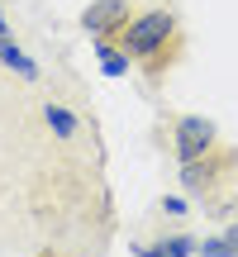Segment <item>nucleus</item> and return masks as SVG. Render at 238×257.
<instances>
[{
	"label": "nucleus",
	"mask_w": 238,
	"mask_h": 257,
	"mask_svg": "<svg viewBox=\"0 0 238 257\" xmlns=\"http://www.w3.org/2000/svg\"><path fill=\"white\" fill-rule=\"evenodd\" d=\"M119 48H124V53L157 81V76L181 57V48H186V38H181V15H176L172 5L134 10V19H129L124 34H119Z\"/></svg>",
	"instance_id": "nucleus-1"
},
{
	"label": "nucleus",
	"mask_w": 238,
	"mask_h": 257,
	"mask_svg": "<svg viewBox=\"0 0 238 257\" xmlns=\"http://www.w3.org/2000/svg\"><path fill=\"white\" fill-rule=\"evenodd\" d=\"M233 167H238V153L214 143L210 153H200V157H191V162H181V191L191 195V200H210V205H214V200H219V191L229 186Z\"/></svg>",
	"instance_id": "nucleus-2"
},
{
	"label": "nucleus",
	"mask_w": 238,
	"mask_h": 257,
	"mask_svg": "<svg viewBox=\"0 0 238 257\" xmlns=\"http://www.w3.org/2000/svg\"><path fill=\"white\" fill-rule=\"evenodd\" d=\"M219 143V124L205 119V114H181V119H172V153L176 162H191V157L210 153V148Z\"/></svg>",
	"instance_id": "nucleus-3"
},
{
	"label": "nucleus",
	"mask_w": 238,
	"mask_h": 257,
	"mask_svg": "<svg viewBox=\"0 0 238 257\" xmlns=\"http://www.w3.org/2000/svg\"><path fill=\"white\" fill-rule=\"evenodd\" d=\"M134 0H91V5L81 10V29L91 38H119L124 34V24L134 19Z\"/></svg>",
	"instance_id": "nucleus-4"
},
{
	"label": "nucleus",
	"mask_w": 238,
	"mask_h": 257,
	"mask_svg": "<svg viewBox=\"0 0 238 257\" xmlns=\"http://www.w3.org/2000/svg\"><path fill=\"white\" fill-rule=\"evenodd\" d=\"M95 57H100V72L119 81V76H129V67H134V57L119 48V38H95Z\"/></svg>",
	"instance_id": "nucleus-5"
},
{
	"label": "nucleus",
	"mask_w": 238,
	"mask_h": 257,
	"mask_svg": "<svg viewBox=\"0 0 238 257\" xmlns=\"http://www.w3.org/2000/svg\"><path fill=\"white\" fill-rule=\"evenodd\" d=\"M0 62H5L15 76H24V81H38V76H43V72H38V62H34V57H29L10 34H0Z\"/></svg>",
	"instance_id": "nucleus-6"
},
{
	"label": "nucleus",
	"mask_w": 238,
	"mask_h": 257,
	"mask_svg": "<svg viewBox=\"0 0 238 257\" xmlns=\"http://www.w3.org/2000/svg\"><path fill=\"white\" fill-rule=\"evenodd\" d=\"M43 119H48V128H53L57 138H76L81 134V119H76L67 105H57V100H43Z\"/></svg>",
	"instance_id": "nucleus-7"
},
{
	"label": "nucleus",
	"mask_w": 238,
	"mask_h": 257,
	"mask_svg": "<svg viewBox=\"0 0 238 257\" xmlns=\"http://www.w3.org/2000/svg\"><path fill=\"white\" fill-rule=\"evenodd\" d=\"M200 252V238H186V233H172V238H157L143 257H191Z\"/></svg>",
	"instance_id": "nucleus-8"
},
{
	"label": "nucleus",
	"mask_w": 238,
	"mask_h": 257,
	"mask_svg": "<svg viewBox=\"0 0 238 257\" xmlns=\"http://www.w3.org/2000/svg\"><path fill=\"white\" fill-rule=\"evenodd\" d=\"M200 252L205 257H238V238H229V233H224V238H205Z\"/></svg>",
	"instance_id": "nucleus-9"
},
{
	"label": "nucleus",
	"mask_w": 238,
	"mask_h": 257,
	"mask_svg": "<svg viewBox=\"0 0 238 257\" xmlns=\"http://www.w3.org/2000/svg\"><path fill=\"white\" fill-rule=\"evenodd\" d=\"M219 219H224V233H229V238H238V195L219 205Z\"/></svg>",
	"instance_id": "nucleus-10"
},
{
	"label": "nucleus",
	"mask_w": 238,
	"mask_h": 257,
	"mask_svg": "<svg viewBox=\"0 0 238 257\" xmlns=\"http://www.w3.org/2000/svg\"><path fill=\"white\" fill-rule=\"evenodd\" d=\"M0 34H10V19H5V5H0Z\"/></svg>",
	"instance_id": "nucleus-11"
}]
</instances>
